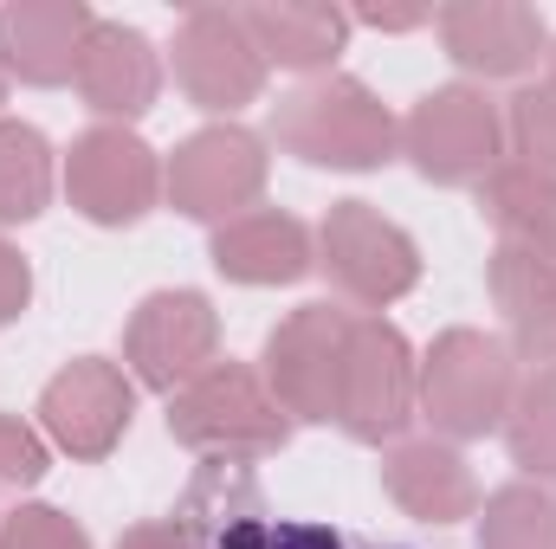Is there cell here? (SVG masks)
<instances>
[{"instance_id":"cell-24","label":"cell","mask_w":556,"mask_h":549,"mask_svg":"<svg viewBox=\"0 0 556 549\" xmlns=\"http://www.w3.org/2000/svg\"><path fill=\"white\" fill-rule=\"evenodd\" d=\"M505 137L518 142L525 168L556 175V85H525L505 111Z\"/></svg>"},{"instance_id":"cell-15","label":"cell","mask_w":556,"mask_h":549,"mask_svg":"<svg viewBox=\"0 0 556 549\" xmlns=\"http://www.w3.org/2000/svg\"><path fill=\"white\" fill-rule=\"evenodd\" d=\"M78 98L104 117V124H130L162 98V59L149 46V33L124 26V20H98L78 59Z\"/></svg>"},{"instance_id":"cell-13","label":"cell","mask_w":556,"mask_h":549,"mask_svg":"<svg viewBox=\"0 0 556 549\" xmlns=\"http://www.w3.org/2000/svg\"><path fill=\"white\" fill-rule=\"evenodd\" d=\"M433 26L446 59L472 78H525L551 46L538 7H518V0H453L433 13Z\"/></svg>"},{"instance_id":"cell-20","label":"cell","mask_w":556,"mask_h":549,"mask_svg":"<svg viewBox=\"0 0 556 549\" xmlns=\"http://www.w3.org/2000/svg\"><path fill=\"white\" fill-rule=\"evenodd\" d=\"M479 214L492 220L498 246L556 259V175L525 168V162H498L479 181Z\"/></svg>"},{"instance_id":"cell-1","label":"cell","mask_w":556,"mask_h":549,"mask_svg":"<svg viewBox=\"0 0 556 549\" xmlns=\"http://www.w3.org/2000/svg\"><path fill=\"white\" fill-rule=\"evenodd\" d=\"M273 137L285 155H298L311 168L369 175L402 149V124L363 78H311L291 98H278Z\"/></svg>"},{"instance_id":"cell-9","label":"cell","mask_w":556,"mask_h":549,"mask_svg":"<svg viewBox=\"0 0 556 549\" xmlns=\"http://www.w3.org/2000/svg\"><path fill=\"white\" fill-rule=\"evenodd\" d=\"M266 72L273 65L260 59L240 7H194L175 26V85L188 91V104H201L214 117H233V111L260 104Z\"/></svg>"},{"instance_id":"cell-12","label":"cell","mask_w":556,"mask_h":549,"mask_svg":"<svg viewBox=\"0 0 556 549\" xmlns=\"http://www.w3.org/2000/svg\"><path fill=\"white\" fill-rule=\"evenodd\" d=\"M65 194L91 227H137L162 194V162L137 130L98 124L65 155Z\"/></svg>"},{"instance_id":"cell-29","label":"cell","mask_w":556,"mask_h":549,"mask_svg":"<svg viewBox=\"0 0 556 549\" xmlns=\"http://www.w3.org/2000/svg\"><path fill=\"white\" fill-rule=\"evenodd\" d=\"M427 20H433L427 7H363V13H350V26H376V33H415Z\"/></svg>"},{"instance_id":"cell-25","label":"cell","mask_w":556,"mask_h":549,"mask_svg":"<svg viewBox=\"0 0 556 549\" xmlns=\"http://www.w3.org/2000/svg\"><path fill=\"white\" fill-rule=\"evenodd\" d=\"M0 549H91V531L59 505H20L0 518Z\"/></svg>"},{"instance_id":"cell-22","label":"cell","mask_w":556,"mask_h":549,"mask_svg":"<svg viewBox=\"0 0 556 549\" xmlns=\"http://www.w3.org/2000/svg\"><path fill=\"white\" fill-rule=\"evenodd\" d=\"M505 446H511V459H518V472L525 478H556V362L544 369H531L525 382H518V395H511V413H505Z\"/></svg>"},{"instance_id":"cell-11","label":"cell","mask_w":556,"mask_h":549,"mask_svg":"<svg viewBox=\"0 0 556 549\" xmlns=\"http://www.w3.org/2000/svg\"><path fill=\"white\" fill-rule=\"evenodd\" d=\"M350 317L337 304H298L266 336V388L291 420H337V382H343V343Z\"/></svg>"},{"instance_id":"cell-14","label":"cell","mask_w":556,"mask_h":549,"mask_svg":"<svg viewBox=\"0 0 556 549\" xmlns=\"http://www.w3.org/2000/svg\"><path fill=\"white\" fill-rule=\"evenodd\" d=\"M91 26H98V13L85 0H20V7H0V65H7V78L39 85V91L72 85Z\"/></svg>"},{"instance_id":"cell-6","label":"cell","mask_w":556,"mask_h":549,"mask_svg":"<svg viewBox=\"0 0 556 549\" xmlns=\"http://www.w3.org/2000/svg\"><path fill=\"white\" fill-rule=\"evenodd\" d=\"M266 175H273L266 137H253L247 124H207L188 142H175V155L162 168V194L175 214L227 227V220L253 214V201L266 194Z\"/></svg>"},{"instance_id":"cell-16","label":"cell","mask_w":556,"mask_h":549,"mask_svg":"<svg viewBox=\"0 0 556 549\" xmlns=\"http://www.w3.org/2000/svg\"><path fill=\"white\" fill-rule=\"evenodd\" d=\"M207 259L233 284H298L304 272H317V240H311V227L298 214L253 207V214L214 227Z\"/></svg>"},{"instance_id":"cell-2","label":"cell","mask_w":556,"mask_h":549,"mask_svg":"<svg viewBox=\"0 0 556 549\" xmlns=\"http://www.w3.org/2000/svg\"><path fill=\"white\" fill-rule=\"evenodd\" d=\"M168 433L207 459H266L291 439V413L278 408L260 369L227 356L207 375H194L181 395H168Z\"/></svg>"},{"instance_id":"cell-21","label":"cell","mask_w":556,"mask_h":549,"mask_svg":"<svg viewBox=\"0 0 556 549\" xmlns=\"http://www.w3.org/2000/svg\"><path fill=\"white\" fill-rule=\"evenodd\" d=\"M52 201V142L20 117H0V227L39 220Z\"/></svg>"},{"instance_id":"cell-18","label":"cell","mask_w":556,"mask_h":549,"mask_svg":"<svg viewBox=\"0 0 556 549\" xmlns=\"http://www.w3.org/2000/svg\"><path fill=\"white\" fill-rule=\"evenodd\" d=\"M240 20H247L260 59L285 65V72H324L350 39V13L317 7V0H260V7H240Z\"/></svg>"},{"instance_id":"cell-27","label":"cell","mask_w":556,"mask_h":549,"mask_svg":"<svg viewBox=\"0 0 556 549\" xmlns=\"http://www.w3.org/2000/svg\"><path fill=\"white\" fill-rule=\"evenodd\" d=\"M26 304H33V266H26L20 246L0 240V323H13Z\"/></svg>"},{"instance_id":"cell-19","label":"cell","mask_w":556,"mask_h":549,"mask_svg":"<svg viewBox=\"0 0 556 549\" xmlns=\"http://www.w3.org/2000/svg\"><path fill=\"white\" fill-rule=\"evenodd\" d=\"M492 304L505 310L511 349H518L531 369L556 362V259L498 246V253H492Z\"/></svg>"},{"instance_id":"cell-4","label":"cell","mask_w":556,"mask_h":549,"mask_svg":"<svg viewBox=\"0 0 556 549\" xmlns=\"http://www.w3.org/2000/svg\"><path fill=\"white\" fill-rule=\"evenodd\" d=\"M420 408L415 349L395 323L356 310L343 343V382H337V426L363 446H395Z\"/></svg>"},{"instance_id":"cell-31","label":"cell","mask_w":556,"mask_h":549,"mask_svg":"<svg viewBox=\"0 0 556 549\" xmlns=\"http://www.w3.org/2000/svg\"><path fill=\"white\" fill-rule=\"evenodd\" d=\"M0 98H7V65H0Z\"/></svg>"},{"instance_id":"cell-26","label":"cell","mask_w":556,"mask_h":549,"mask_svg":"<svg viewBox=\"0 0 556 549\" xmlns=\"http://www.w3.org/2000/svg\"><path fill=\"white\" fill-rule=\"evenodd\" d=\"M46 465H52L46 433L13 420V413H0V491H33L46 478Z\"/></svg>"},{"instance_id":"cell-23","label":"cell","mask_w":556,"mask_h":549,"mask_svg":"<svg viewBox=\"0 0 556 549\" xmlns=\"http://www.w3.org/2000/svg\"><path fill=\"white\" fill-rule=\"evenodd\" d=\"M479 549H556V491L538 478L498 485L479 505Z\"/></svg>"},{"instance_id":"cell-10","label":"cell","mask_w":556,"mask_h":549,"mask_svg":"<svg viewBox=\"0 0 556 549\" xmlns=\"http://www.w3.org/2000/svg\"><path fill=\"white\" fill-rule=\"evenodd\" d=\"M130 413H137V388L104 356H78V362H65L39 388V433H46V446H59L65 459H85V465L117 452V439L130 433Z\"/></svg>"},{"instance_id":"cell-5","label":"cell","mask_w":556,"mask_h":549,"mask_svg":"<svg viewBox=\"0 0 556 549\" xmlns=\"http://www.w3.org/2000/svg\"><path fill=\"white\" fill-rule=\"evenodd\" d=\"M402 155L440 188H472L505 162V111L479 85H440L402 117Z\"/></svg>"},{"instance_id":"cell-8","label":"cell","mask_w":556,"mask_h":549,"mask_svg":"<svg viewBox=\"0 0 556 549\" xmlns=\"http://www.w3.org/2000/svg\"><path fill=\"white\" fill-rule=\"evenodd\" d=\"M124 362L142 388L181 395L220 362V310L201 291H149L124 323Z\"/></svg>"},{"instance_id":"cell-28","label":"cell","mask_w":556,"mask_h":549,"mask_svg":"<svg viewBox=\"0 0 556 549\" xmlns=\"http://www.w3.org/2000/svg\"><path fill=\"white\" fill-rule=\"evenodd\" d=\"M117 549H201L175 518H149V524H130L124 537H117Z\"/></svg>"},{"instance_id":"cell-30","label":"cell","mask_w":556,"mask_h":549,"mask_svg":"<svg viewBox=\"0 0 556 549\" xmlns=\"http://www.w3.org/2000/svg\"><path fill=\"white\" fill-rule=\"evenodd\" d=\"M551 85H556V46H551Z\"/></svg>"},{"instance_id":"cell-7","label":"cell","mask_w":556,"mask_h":549,"mask_svg":"<svg viewBox=\"0 0 556 549\" xmlns=\"http://www.w3.org/2000/svg\"><path fill=\"white\" fill-rule=\"evenodd\" d=\"M317 266L330 272V284L363 304L369 317L395 297H408L420 284V246L408 227H395L382 207L369 201H337L317 227Z\"/></svg>"},{"instance_id":"cell-17","label":"cell","mask_w":556,"mask_h":549,"mask_svg":"<svg viewBox=\"0 0 556 549\" xmlns=\"http://www.w3.org/2000/svg\"><path fill=\"white\" fill-rule=\"evenodd\" d=\"M382 491L415 524H459L479 518V478L446 439H395L382 459Z\"/></svg>"},{"instance_id":"cell-3","label":"cell","mask_w":556,"mask_h":549,"mask_svg":"<svg viewBox=\"0 0 556 549\" xmlns=\"http://www.w3.org/2000/svg\"><path fill=\"white\" fill-rule=\"evenodd\" d=\"M518 395V362L511 343L485 336V330H440L427 362H420V413L433 420V433L446 439H485L505 426Z\"/></svg>"}]
</instances>
